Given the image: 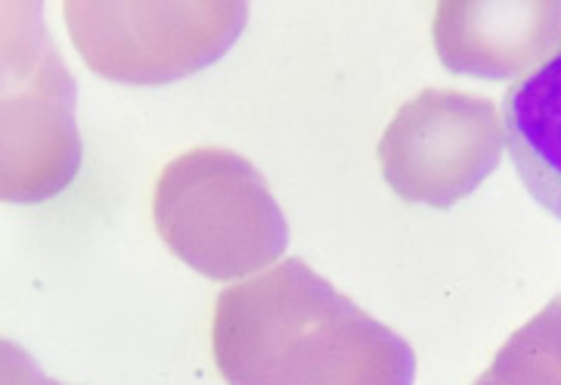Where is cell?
I'll use <instances>...</instances> for the list:
<instances>
[{
	"label": "cell",
	"instance_id": "1",
	"mask_svg": "<svg viewBox=\"0 0 561 385\" xmlns=\"http://www.w3.org/2000/svg\"><path fill=\"white\" fill-rule=\"evenodd\" d=\"M503 134L518 181L561 220V44L508 88Z\"/></svg>",
	"mask_w": 561,
	"mask_h": 385
}]
</instances>
